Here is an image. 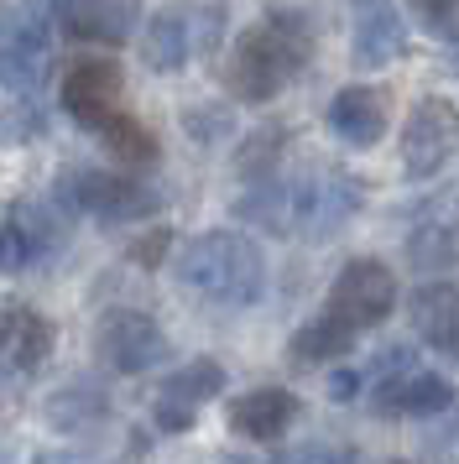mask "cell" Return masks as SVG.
Listing matches in <instances>:
<instances>
[{
	"label": "cell",
	"instance_id": "cell-17",
	"mask_svg": "<svg viewBox=\"0 0 459 464\" xmlns=\"http://www.w3.org/2000/svg\"><path fill=\"white\" fill-rule=\"evenodd\" d=\"M355 63L360 68H386L402 58V47H407V37H402V22H396V5L392 0H355Z\"/></svg>",
	"mask_w": 459,
	"mask_h": 464
},
{
	"label": "cell",
	"instance_id": "cell-16",
	"mask_svg": "<svg viewBox=\"0 0 459 464\" xmlns=\"http://www.w3.org/2000/svg\"><path fill=\"white\" fill-rule=\"evenodd\" d=\"M303 412V401L282 392V386H261V392H246V397L230 401V428L250 443H277Z\"/></svg>",
	"mask_w": 459,
	"mask_h": 464
},
{
	"label": "cell",
	"instance_id": "cell-13",
	"mask_svg": "<svg viewBox=\"0 0 459 464\" xmlns=\"http://www.w3.org/2000/svg\"><path fill=\"white\" fill-rule=\"evenodd\" d=\"M53 251H58V225L37 204H11L0 214V272L5 276L32 272Z\"/></svg>",
	"mask_w": 459,
	"mask_h": 464
},
{
	"label": "cell",
	"instance_id": "cell-15",
	"mask_svg": "<svg viewBox=\"0 0 459 464\" xmlns=\"http://www.w3.org/2000/svg\"><path fill=\"white\" fill-rule=\"evenodd\" d=\"M407 318H413V334L428 350H438V355H449L459 365V287L454 282L417 287L413 303H407Z\"/></svg>",
	"mask_w": 459,
	"mask_h": 464
},
{
	"label": "cell",
	"instance_id": "cell-1",
	"mask_svg": "<svg viewBox=\"0 0 459 464\" xmlns=\"http://www.w3.org/2000/svg\"><path fill=\"white\" fill-rule=\"evenodd\" d=\"M313 58V26L292 5H271L261 22L240 32V43L225 63V89L246 105H267L308 68Z\"/></svg>",
	"mask_w": 459,
	"mask_h": 464
},
{
	"label": "cell",
	"instance_id": "cell-21",
	"mask_svg": "<svg viewBox=\"0 0 459 464\" xmlns=\"http://www.w3.org/2000/svg\"><path fill=\"white\" fill-rule=\"evenodd\" d=\"M94 136L121 157L125 168H146V162H157V141H151V130H146L136 115H125V110H115L110 121H100Z\"/></svg>",
	"mask_w": 459,
	"mask_h": 464
},
{
	"label": "cell",
	"instance_id": "cell-23",
	"mask_svg": "<svg viewBox=\"0 0 459 464\" xmlns=\"http://www.w3.org/2000/svg\"><path fill=\"white\" fill-rule=\"evenodd\" d=\"M282 147H288L282 126L256 130L246 147H240V178H250V183H267L271 172H277V157H282Z\"/></svg>",
	"mask_w": 459,
	"mask_h": 464
},
{
	"label": "cell",
	"instance_id": "cell-2",
	"mask_svg": "<svg viewBox=\"0 0 459 464\" xmlns=\"http://www.w3.org/2000/svg\"><path fill=\"white\" fill-rule=\"evenodd\" d=\"M178 276H183V287H193L209 303L250 308L267 293V256L240 230H209V235H193L183 246Z\"/></svg>",
	"mask_w": 459,
	"mask_h": 464
},
{
	"label": "cell",
	"instance_id": "cell-14",
	"mask_svg": "<svg viewBox=\"0 0 459 464\" xmlns=\"http://www.w3.org/2000/svg\"><path fill=\"white\" fill-rule=\"evenodd\" d=\"M386 89H371V84H345L339 94L329 100V130L345 141V147H376L386 136Z\"/></svg>",
	"mask_w": 459,
	"mask_h": 464
},
{
	"label": "cell",
	"instance_id": "cell-19",
	"mask_svg": "<svg viewBox=\"0 0 459 464\" xmlns=\"http://www.w3.org/2000/svg\"><path fill=\"white\" fill-rule=\"evenodd\" d=\"M58 11H63V26L79 43H121L131 22H136L131 0H63Z\"/></svg>",
	"mask_w": 459,
	"mask_h": 464
},
{
	"label": "cell",
	"instance_id": "cell-25",
	"mask_svg": "<svg viewBox=\"0 0 459 464\" xmlns=\"http://www.w3.org/2000/svg\"><path fill=\"white\" fill-rule=\"evenodd\" d=\"M167 240H172L167 230H151L146 240H136V251H131V256H136L142 266H157V261H162V251H167Z\"/></svg>",
	"mask_w": 459,
	"mask_h": 464
},
{
	"label": "cell",
	"instance_id": "cell-11",
	"mask_svg": "<svg viewBox=\"0 0 459 464\" xmlns=\"http://www.w3.org/2000/svg\"><path fill=\"white\" fill-rule=\"evenodd\" d=\"M121 63L115 58H79L63 79V110L79 121L83 130H94L100 121H110L121 110Z\"/></svg>",
	"mask_w": 459,
	"mask_h": 464
},
{
	"label": "cell",
	"instance_id": "cell-9",
	"mask_svg": "<svg viewBox=\"0 0 459 464\" xmlns=\"http://www.w3.org/2000/svg\"><path fill=\"white\" fill-rule=\"evenodd\" d=\"M47 32L11 0H0V84H11L16 94L37 89L47 73Z\"/></svg>",
	"mask_w": 459,
	"mask_h": 464
},
{
	"label": "cell",
	"instance_id": "cell-26",
	"mask_svg": "<svg viewBox=\"0 0 459 464\" xmlns=\"http://www.w3.org/2000/svg\"><path fill=\"white\" fill-rule=\"evenodd\" d=\"M193 422V407H183V401H157V428H188Z\"/></svg>",
	"mask_w": 459,
	"mask_h": 464
},
{
	"label": "cell",
	"instance_id": "cell-27",
	"mask_svg": "<svg viewBox=\"0 0 459 464\" xmlns=\"http://www.w3.org/2000/svg\"><path fill=\"white\" fill-rule=\"evenodd\" d=\"M355 392H360V376H355V371H339V376H334V401H350Z\"/></svg>",
	"mask_w": 459,
	"mask_h": 464
},
{
	"label": "cell",
	"instance_id": "cell-5",
	"mask_svg": "<svg viewBox=\"0 0 459 464\" xmlns=\"http://www.w3.org/2000/svg\"><path fill=\"white\" fill-rule=\"evenodd\" d=\"M459 151V105L444 94H423L407 110V126H402V168L407 178L428 183L454 162Z\"/></svg>",
	"mask_w": 459,
	"mask_h": 464
},
{
	"label": "cell",
	"instance_id": "cell-3",
	"mask_svg": "<svg viewBox=\"0 0 459 464\" xmlns=\"http://www.w3.org/2000/svg\"><path fill=\"white\" fill-rule=\"evenodd\" d=\"M53 198H58L68 214L100 219V225H131V219H146V214L162 209V198L146 188L142 178H131V172H104V168L58 172Z\"/></svg>",
	"mask_w": 459,
	"mask_h": 464
},
{
	"label": "cell",
	"instance_id": "cell-12",
	"mask_svg": "<svg viewBox=\"0 0 459 464\" xmlns=\"http://www.w3.org/2000/svg\"><path fill=\"white\" fill-rule=\"evenodd\" d=\"M407 261L423 272H444L459 261V193H438L417 209L407 230Z\"/></svg>",
	"mask_w": 459,
	"mask_h": 464
},
{
	"label": "cell",
	"instance_id": "cell-22",
	"mask_svg": "<svg viewBox=\"0 0 459 464\" xmlns=\"http://www.w3.org/2000/svg\"><path fill=\"white\" fill-rule=\"evenodd\" d=\"M220 392H225V365L220 360H193V365H183V371H172L162 381V401H183L193 412Z\"/></svg>",
	"mask_w": 459,
	"mask_h": 464
},
{
	"label": "cell",
	"instance_id": "cell-28",
	"mask_svg": "<svg viewBox=\"0 0 459 464\" xmlns=\"http://www.w3.org/2000/svg\"><path fill=\"white\" fill-rule=\"evenodd\" d=\"M5 376H16V371H11V355H5V339H0V381Z\"/></svg>",
	"mask_w": 459,
	"mask_h": 464
},
{
	"label": "cell",
	"instance_id": "cell-6",
	"mask_svg": "<svg viewBox=\"0 0 459 464\" xmlns=\"http://www.w3.org/2000/svg\"><path fill=\"white\" fill-rule=\"evenodd\" d=\"M220 5H209V11H199V5H172V11H157L151 22H146L142 32V63L151 68V73H178V68L209 43L220 37Z\"/></svg>",
	"mask_w": 459,
	"mask_h": 464
},
{
	"label": "cell",
	"instance_id": "cell-4",
	"mask_svg": "<svg viewBox=\"0 0 459 464\" xmlns=\"http://www.w3.org/2000/svg\"><path fill=\"white\" fill-rule=\"evenodd\" d=\"M282 193H288V235H303V240H329L360 214V183H355L345 168H308L298 178H282Z\"/></svg>",
	"mask_w": 459,
	"mask_h": 464
},
{
	"label": "cell",
	"instance_id": "cell-18",
	"mask_svg": "<svg viewBox=\"0 0 459 464\" xmlns=\"http://www.w3.org/2000/svg\"><path fill=\"white\" fill-rule=\"evenodd\" d=\"M0 339H5V355H11V371L16 376H32L53 360V318L37 314V308H5L0 314Z\"/></svg>",
	"mask_w": 459,
	"mask_h": 464
},
{
	"label": "cell",
	"instance_id": "cell-7",
	"mask_svg": "<svg viewBox=\"0 0 459 464\" xmlns=\"http://www.w3.org/2000/svg\"><path fill=\"white\" fill-rule=\"evenodd\" d=\"M396 308V276L371 261V256H355L345 261V272L334 276L329 287V303H324V314H334L339 324H350L355 334H366L376 324H386Z\"/></svg>",
	"mask_w": 459,
	"mask_h": 464
},
{
	"label": "cell",
	"instance_id": "cell-8",
	"mask_svg": "<svg viewBox=\"0 0 459 464\" xmlns=\"http://www.w3.org/2000/svg\"><path fill=\"white\" fill-rule=\"evenodd\" d=\"M94 350L110 371L121 376H142L151 365H162L167 355V334L162 324L142 308H104L100 324H94Z\"/></svg>",
	"mask_w": 459,
	"mask_h": 464
},
{
	"label": "cell",
	"instance_id": "cell-20",
	"mask_svg": "<svg viewBox=\"0 0 459 464\" xmlns=\"http://www.w3.org/2000/svg\"><path fill=\"white\" fill-rule=\"evenodd\" d=\"M355 350V329L350 324H339L334 314H318L308 318L298 334H292L288 355L298 360V365H334V360H345Z\"/></svg>",
	"mask_w": 459,
	"mask_h": 464
},
{
	"label": "cell",
	"instance_id": "cell-10",
	"mask_svg": "<svg viewBox=\"0 0 459 464\" xmlns=\"http://www.w3.org/2000/svg\"><path fill=\"white\" fill-rule=\"evenodd\" d=\"M371 407L381 418H434L454 407V386L434 371H417V365H396L392 376H381L371 386Z\"/></svg>",
	"mask_w": 459,
	"mask_h": 464
},
{
	"label": "cell",
	"instance_id": "cell-24",
	"mask_svg": "<svg viewBox=\"0 0 459 464\" xmlns=\"http://www.w3.org/2000/svg\"><path fill=\"white\" fill-rule=\"evenodd\" d=\"M407 11L428 37L459 47V0H407Z\"/></svg>",
	"mask_w": 459,
	"mask_h": 464
}]
</instances>
